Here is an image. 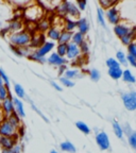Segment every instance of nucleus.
<instances>
[{"label": "nucleus", "instance_id": "a18cd8bd", "mask_svg": "<svg viewBox=\"0 0 136 153\" xmlns=\"http://www.w3.org/2000/svg\"><path fill=\"white\" fill-rule=\"evenodd\" d=\"M30 103H31V106H32V108H33V110L35 111V113H36V114H38V115H39V116H41V117H42V118H43V119H44V121H45V122H47V123H48V122H49V120H48V118L46 117L45 115H44L43 113L41 112V111L38 110L37 108H36L35 105L33 104V102H32V101H30Z\"/></svg>", "mask_w": 136, "mask_h": 153}, {"label": "nucleus", "instance_id": "c03bdc74", "mask_svg": "<svg viewBox=\"0 0 136 153\" xmlns=\"http://www.w3.org/2000/svg\"><path fill=\"white\" fill-rule=\"evenodd\" d=\"M80 48V51H81V55H87L88 54V51H89V48H88V44L86 43V42H83L81 45L79 46Z\"/></svg>", "mask_w": 136, "mask_h": 153}, {"label": "nucleus", "instance_id": "603ef678", "mask_svg": "<svg viewBox=\"0 0 136 153\" xmlns=\"http://www.w3.org/2000/svg\"><path fill=\"white\" fill-rule=\"evenodd\" d=\"M1 85H4V84H3L2 79H1V76H0V86H1Z\"/></svg>", "mask_w": 136, "mask_h": 153}, {"label": "nucleus", "instance_id": "f8f14e48", "mask_svg": "<svg viewBox=\"0 0 136 153\" xmlns=\"http://www.w3.org/2000/svg\"><path fill=\"white\" fill-rule=\"evenodd\" d=\"M80 55H81V51H80L79 46L74 45V43H71V42H70V43L67 45L66 57L69 61H74V60H77Z\"/></svg>", "mask_w": 136, "mask_h": 153}, {"label": "nucleus", "instance_id": "b1692460", "mask_svg": "<svg viewBox=\"0 0 136 153\" xmlns=\"http://www.w3.org/2000/svg\"><path fill=\"white\" fill-rule=\"evenodd\" d=\"M60 148L62 151L64 152H68V153H76L77 149L74 147V145H72V143L70 141H63L60 143Z\"/></svg>", "mask_w": 136, "mask_h": 153}, {"label": "nucleus", "instance_id": "6e6552de", "mask_svg": "<svg viewBox=\"0 0 136 153\" xmlns=\"http://www.w3.org/2000/svg\"><path fill=\"white\" fill-rule=\"evenodd\" d=\"M106 18H108L109 22L114 26L118 25L120 22H121V17H120V14H119V11L118 9L116 7V5L111 9L106 10Z\"/></svg>", "mask_w": 136, "mask_h": 153}, {"label": "nucleus", "instance_id": "bb28decb", "mask_svg": "<svg viewBox=\"0 0 136 153\" xmlns=\"http://www.w3.org/2000/svg\"><path fill=\"white\" fill-rule=\"evenodd\" d=\"M80 74H81L80 70H78V69H68V70H66V71L64 72L63 76H65L66 79L71 80V81H72L74 79L80 78Z\"/></svg>", "mask_w": 136, "mask_h": 153}, {"label": "nucleus", "instance_id": "aec40b11", "mask_svg": "<svg viewBox=\"0 0 136 153\" xmlns=\"http://www.w3.org/2000/svg\"><path fill=\"white\" fill-rule=\"evenodd\" d=\"M72 34L71 32H68V31H62L61 33L60 37L57 39V44H65V45H68V44L71 42V38H72Z\"/></svg>", "mask_w": 136, "mask_h": 153}, {"label": "nucleus", "instance_id": "c9c22d12", "mask_svg": "<svg viewBox=\"0 0 136 153\" xmlns=\"http://www.w3.org/2000/svg\"><path fill=\"white\" fill-rule=\"evenodd\" d=\"M55 52L60 55V56L65 57L67 53V45H65V44H57L56 51H55Z\"/></svg>", "mask_w": 136, "mask_h": 153}, {"label": "nucleus", "instance_id": "9d476101", "mask_svg": "<svg viewBox=\"0 0 136 153\" xmlns=\"http://www.w3.org/2000/svg\"><path fill=\"white\" fill-rule=\"evenodd\" d=\"M132 29H133V27L129 26V25L123 22H120L118 25L114 26V33L117 37L121 38V37H123L124 35H127Z\"/></svg>", "mask_w": 136, "mask_h": 153}, {"label": "nucleus", "instance_id": "5701e85b", "mask_svg": "<svg viewBox=\"0 0 136 153\" xmlns=\"http://www.w3.org/2000/svg\"><path fill=\"white\" fill-rule=\"evenodd\" d=\"M135 34H136V31H135V28H133L131 30V31L129 32V33L127 34V35H124L123 37L120 38V41H121V43L123 44V45L126 46H129L131 43H133V39L134 37H135Z\"/></svg>", "mask_w": 136, "mask_h": 153}, {"label": "nucleus", "instance_id": "f257e3e1", "mask_svg": "<svg viewBox=\"0 0 136 153\" xmlns=\"http://www.w3.org/2000/svg\"><path fill=\"white\" fill-rule=\"evenodd\" d=\"M116 7L119 11L121 22L131 27H136V1H121L117 2Z\"/></svg>", "mask_w": 136, "mask_h": 153}, {"label": "nucleus", "instance_id": "423d86ee", "mask_svg": "<svg viewBox=\"0 0 136 153\" xmlns=\"http://www.w3.org/2000/svg\"><path fill=\"white\" fill-rule=\"evenodd\" d=\"M64 24L65 20L61 24L56 22L55 25H51V27L47 31V37L50 39V42H57L62 31H64Z\"/></svg>", "mask_w": 136, "mask_h": 153}, {"label": "nucleus", "instance_id": "393cba45", "mask_svg": "<svg viewBox=\"0 0 136 153\" xmlns=\"http://www.w3.org/2000/svg\"><path fill=\"white\" fill-rule=\"evenodd\" d=\"M122 72H123V70L120 67H118V68H110L109 69V76L113 80H119L122 78Z\"/></svg>", "mask_w": 136, "mask_h": 153}, {"label": "nucleus", "instance_id": "7ed1b4c3", "mask_svg": "<svg viewBox=\"0 0 136 153\" xmlns=\"http://www.w3.org/2000/svg\"><path fill=\"white\" fill-rule=\"evenodd\" d=\"M24 16L30 22H39L42 18H44V9L38 3L34 2L25 9Z\"/></svg>", "mask_w": 136, "mask_h": 153}, {"label": "nucleus", "instance_id": "864d4df0", "mask_svg": "<svg viewBox=\"0 0 136 153\" xmlns=\"http://www.w3.org/2000/svg\"><path fill=\"white\" fill-rule=\"evenodd\" d=\"M50 153H60V152H59V151H56V150H51Z\"/></svg>", "mask_w": 136, "mask_h": 153}, {"label": "nucleus", "instance_id": "4be33fe9", "mask_svg": "<svg viewBox=\"0 0 136 153\" xmlns=\"http://www.w3.org/2000/svg\"><path fill=\"white\" fill-rule=\"evenodd\" d=\"M77 27H78V22H77V20H74V19H70V18L65 19V24H64V30L65 31L71 32L72 33V32L77 29Z\"/></svg>", "mask_w": 136, "mask_h": 153}, {"label": "nucleus", "instance_id": "9b49d317", "mask_svg": "<svg viewBox=\"0 0 136 153\" xmlns=\"http://www.w3.org/2000/svg\"><path fill=\"white\" fill-rule=\"evenodd\" d=\"M1 110H2V113L5 118L9 117L10 115L15 112L14 104H13V100H12V95L9 96L5 100H3L2 102H1Z\"/></svg>", "mask_w": 136, "mask_h": 153}, {"label": "nucleus", "instance_id": "a878e982", "mask_svg": "<svg viewBox=\"0 0 136 153\" xmlns=\"http://www.w3.org/2000/svg\"><path fill=\"white\" fill-rule=\"evenodd\" d=\"M121 79L123 80L126 83H129V84H134L136 82V79H135V76H134V74H132L129 69L124 70V71L122 72Z\"/></svg>", "mask_w": 136, "mask_h": 153}, {"label": "nucleus", "instance_id": "4468645a", "mask_svg": "<svg viewBox=\"0 0 136 153\" xmlns=\"http://www.w3.org/2000/svg\"><path fill=\"white\" fill-rule=\"evenodd\" d=\"M47 63L48 64L52 65V66L60 67V66H63V65H66L67 60L65 59V57L60 56L56 52H52L49 56L47 57Z\"/></svg>", "mask_w": 136, "mask_h": 153}, {"label": "nucleus", "instance_id": "a211bd4d", "mask_svg": "<svg viewBox=\"0 0 136 153\" xmlns=\"http://www.w3.org/2000/svg\"><path fill=\"white\" fill-rule=\"evenodd\" d=\"M77 22H78V27H77L78 32H80V33L83 34V35H85V34L88 33L89 24H88V22H87V19L86 18H79L78 20H77Z\"/></svg>", "mask_w": 136, "mask_h": 153}, {"label": "nucleus", "instance_id": "49530a36", "mask_svg": "<svg viewBox=\"0 0 136 153\" xmlns=\"http://www.w3.org/2000/svg\"><path fill=\"white\" fill-rule=\"evenodd\" d=\"M76 4H77V7H78V9H79V11L81 12V11H84V10L86 9L87 2H86V1H77Z\"/></svg>", "mask_w": 136, "mask_h": 153}, {"label": "nucleus", "instance_id": "c85d7f7f", "mask_svg": "<svg viewBox=\"0 0 136 153\" xmlns=\"http://www.w3.org/2000/svg\"><path fill=\"white\" fill-rule=\"evenodd\" d=\"M84 36L85 35L81 34L80 32H74V33L72 34L71 43H74V45H77V46H80L83 42H85V37H84Z\"/></svg>", "mask_w": 136, "mask_h": 153}, {"label": "nucleus", "instance_id": "cd10ccee", "mask_svg": "<svg viewBox=\"0 0 136 153\" xmlns=\"http://www.w3.org/2000/svg\"><path fill=\"white\" fill-rule=\"evenodd\" d=\"M118 1H115V0H99L98 3L100 4V7L102 10H109L111 7H115V5L117 4Z\"/></svg>", "mask_w": 136, "mask_h": 153}, {"label": "nucleus", "instance_id": "f03ea898", "mask_svg": "<svg viewBox=\"0 0 136 153\" xmlns=\"http://www.w3.org/2000/svg\"><path fill=\"white\" fill-rule=\"evenodd\" d=\"M32 41V34L31 32L27 31V30H22L17 33L9 34V43L10 45L15 46V47L19 48H25L31 46Z\"/></svg>", "mask_w": 136, "mask_h": 153}, {"label": "nucleus", "instance_id": "09e8293b", "mask_svg": "<svg viewBox=\"0 0 136 153\" xmlns=\"http://www.w3.org/2000/svg\"><path fill=\"white\" fill-rule=\"evenodd\" d=\"M50 84H51V85H52V87L55 89V91H63V88H62V87H61L60 85H59V84L56 83V82L51 81V82H50Z\"/></svg>", "mask_w": 136, "mask_h": 153}, {"label": "nucleus", "instance_id": "3c124183", "mask_svg": "<svg viewBox=\"0 0 136 153\" xmlns=\"http://www.w3.org/2000/svg\"><path fill=\"white\" fill-rule=\"evenodd\" d=\"M1 153H15V152L12 148V149H1Z\"/></svg>", "mask_w": 136, "mask_h": 153}, {"label": "nucleus", "instance_id": "ea45409f", "mask_svg": "<svg viewBox=\"0 0 136 153\" xmlns=\"http://www.w3.org/2000/svg\"><path fill=\"white\" fill-rule=\"evenodd\" d=\"M106 66L109 67V69H110V68H118V67H120V64L117 62L116 59L110 57V59L106 60Z\"/></svg>", "mask_w": 136, "mask_h": 153}, {"label": "nucleus", "instance_id": "a19ab883", "mask_svg": "<svg viewBox=\"0 0 136 153\" xmlns=\"http://www.w3.org/2000/svg\"><path fill=\"white\" fill-rule=\"evenodd\" d=\"M0 76H1V79H2L4 86H7V88H10V79H9V76H7V74H5V72L3 71L1 68H0Z\"/></svg>", "mask_w": 136, "mask_h": 153}, {"label": "nucleus", "instance_id": "c756f323", "mask_svg": "<svg viewBox=\"0 0 136 153\" xmlns=\"http://www.w3.org/2000/svg\"><path fill=\"white\" fill-rule=\"evenodd\" d=\"M113 131H114L115 135H116L118 138L122 139V137H123V130H122L121 126H120V124L118 123V121H116V120L113 121Z\"/></svg>", "mask_w": 136, "mask_h": 153}, {"label": "nucleus", "instance_id": "de8ad7c7", "mask_svg": "<svg viewBox=\"0 0 136 153\" xmlns=\"http://www.w3.org/2000/svg\"><path fill=\"white\" fill-rule=\"evenodd\" d=\"M127 61H128V64H130L131 66L135 67L136 68V59L134 56H132V55L128 54L127 55Z\"/></svg>", "mask_w": 136, "mask_h": 153}, {"label": "nucleus", "instance_id": "4c0bfd02", "mask_svg": "<svg viewBox=\"0 0 136 153\" xmlns=\"http://www.w3.org/2000/svg\"><path fill=\"white\" fill-rule=\"evenodd\" d=\"M29 59H30V60H32V61H34V62H38V63H46V62H47V59H46V57L39 56V55H38L34 50H33V52H32L31 54L29 55Z\"/></svg>", "mask_w": 136, "mask_h": 153}, {"label": "nucleus", "instance_id": "e433bc0d", "mask_svg": "<svg viewBox=\"0 0 136 153\" xmlns=\"http://www.w3.org/2000/svg\"><path fill=\"white\" fill-rule=\"evenodd\" d=\"M128 141H129L130 147L132 149H135L136 150V131H132L128 135Z\"/></svg>", "mask_w": 136, "mask_h": 153}, {"label": "nucleus", "instance_id": "2eb2a0df", "mask_svg": "<svg viewBox=\"0 0 136 153\" xmlns=\"http://www.w3.org/2000/svg\"><path fill=\"white\" fill-rule=\"evenodd\" d=\"M17 145V137L2 136L0 141V149H12Z\"/></svg>", "mask_w": 136, "mask_h": 153}, {"label": "nucleus", "instance_id": "0eeeda50", "mask_svg": "<svg viewBox=\"0 0 136 153\" xmlns=\"http://www.w3.org/2000/svg\"><path fill=\"white\" fill-rule=\"evenodd\" d=\"M96 143L98 145V147L101 149V150L105 151V150H109L111 147V143H110V138H109L108 134L105 133V132L101 131L98 132V133L96 134Z\"/></svg>", "mask_w": 136, "mask_h": 153}, {"label": "nucleus", "instance_id": "ddd939ff", "mask_svg": "<svg viewBox=\"0 0 136 153\" xmlns=\"http://www.w3.org/2000/svg\"><path fill=\"white\" fill-rule=\"evenodd\" d=\"M24 30V24L22 22H20L19 19H13L7 24V29H5V33L9 32V34L12 33H17Z\"/></svg>", "mask_w": 136, "mask_h": 153}, {"label": "nucleus", "instance_id": "8fccbe9b", "mask_svg": "<svg viewBox=\"0 0 136 153\" xmlns=\"http://www.w3.org/2000/svg\"><path fill=\"white\" fill-rule=\"evenodd\" d=\"M65 71H66V65H63V66L59 67V74L60 76H63Z\"/></svg>", "mask_w": 136, "mask_h": 153}, {"label": "nucleus", "instance_id": "dca6fc26", "mask_svg": "<svg viewBox=\"0 0 136 153\" xmlns=\"http://www.w3.org/2000/svg\"><path fill=\"white\" fill-rule=\"evenodd\" d=\"M12 100H13V104H14L15 113H16L20 118L26 117V112H25V108H24V104H22V101L20 100V99L17 98V97H12Z\"/></svg>", "mask_w": 136, "mask_h": 153}, {"label": "nucleus", "instance_id": "1a4fd4ad", "mask_svg": "<svg viewBox=\"0 0 136 153\" xmlns=\"http://www.w3.org/2000/svg\"><path fill=\"white\" fill-rule=\"evenodd\" d=\"M54 47H55V44L53 43V42L45 41V43H44L43 45L39 46V47L36 48V49H34V51H35L39 56L45 57L48 53H50L51 51L54 49Z\"/></svg>", "mask_w": 136, "mask_h": 153}, {"label": "nucleus", "instance_id": "37998d69", "mask_svg": "<svg viewBox=\"0 0 136 153\" xmlns=\"http://www.w3.org/2000/svg\"><path fill=\"white\" fill-rule=\"evenodd\" d=\"M128 51H129L128 54L132 55V56H134L136 59V42H133V43H131L128 46Z\"/></svg>", "mask_w": 136, "mask_h": 153}, {"label": "nucleus", "instance_id": "6e6d98bb", "mask_svg": "<svg viewBox=\"0 0 136 153\" xmlns=\"http://www.w3.org/2000/svg\"><path fill=\"white\" fill-rule=\"evenodd\" d=\"M1 137H2V136H1V135H0V141H1Z\"/></svg>", "mask_w": 136, "mask_h": 153}, {"label": "nucleus", "instance_id": "6ab92c4d", "mask_svg": "<svg viewBox=\"0 0 136 153\" xmlns=\"http://www.w3.org/2000/svg\"><path fill=\"white\" fill-rule=\"evenodd\" d=\"M5 119H7L10 123L12 124V126L18 128V129H20V127H22V118L19 117L18 115H17L15 112L13 113V114L10 115L9 117H7Z\"/></svg>", "mask_w": 136, "mask_h": 153}, {"label": "nucleus", "instance_id": "4d7b16f0", "mask_svg": "<svg viewBox=\"0 0 136 153\" xmlns=\"http://www.w3.org/2000/svg\"><path fill=\"white\" fill-rule=\"evenodd\" d=\"M0 153H1V149H0Z\"/></svg>", "mask_w": 136, "mask_h": 153}, {"label": "nucleus", "instance_id": "412c9836", "mask_svg": "<svg viewBox=\"0 0 136 153\" xmlns=\"http://www.w3.org/2000/svg\"><path fill=\"white\" fill-rule=\"evenodd\" d=\"M50 27H51V22L48 18L44 17V18H42L41 20L37 22V26H36V28H37L39 31L45 32V31H48Z\"/></svg>", "mask_w": 136, "mask_h": 153}, {"label": "nucleus", "instance_id": "72a5a7b5", "mask_svg": "<svg viewBox=\"0 0 136 153\" xmlns=\"http://www.w3.org/2000/svg\"><path fill=\"white\" fill-rule=\"evenodd\" d=\"M116 60L119 63L120 65H123V66H127L128 65V61H127V55L123 51H118L116 53Z\"/></svg>", "mask_w": 136, "mask_h": 153}, {"label": "nucleus", "instance_id": "5fc2aeb1", "mask_svg": "<svg viewBox=\"0 0 136 153\" xmlns=\"http://www.w3.org/2000/svg\"><path fill=\"white\" fill-rule=\"evenodd\" d=\"M1 28H2V26H1V24H0V29H1Z\"/></svg>", "mask_w": 136, "mask_h": 153}, {"label": "nucleus", "instance_id": "f3484780", "mask_svg": "<svg viewBox=\"0 0 136 153\" xmlns=\"http://www.w3.org/2000/svg\"><path fill=\"white\" fill-rule=\"evenodd\" d=\"M67 16H70L76 19L80 18V11L77 7L76 2L67 1Z\"/></svg>", "mask_w": 136, "mask_h": 153}, {"label": "nucleus", "instance_id": "7c9ffc66", "mask_svg": "<svg viewBox=\"0 0 136 153\" xmlns=\"http://www.w3.org/2000/svg\"><path fill=\"white\" fill-rule=\"evenodd\" d=\"M97 22L100 26H102V28H106V24H105V17H104V12L101 7L97 9Z\"/></svg>", "mask_w": 136, "mask_h": 153}, {"label": "nucleus", "instance_id": "f704fd0d", "mask_svg": "<svg viewBox=\"0 0 136 153\" xmlns=\"http://www.w3.org/2000/svg\"><path fill=\"white\" fill-rule=\"evenodd\" d=\"M9 96H11V94H10V89L4 85L0 86V102H2L3 100H5Z\"/></svg>", "mask_w": 136, "mask_h": 153}, {"label": "nucleus", "instance_id": "58836bf2", "mask_svg": "<svg viewBox=\"0 0 136 153\" xmlns=\"http://www.w3.org/2000/svg\"><path fill=\"white\" fill-rule=\"evenodd\" d=\"M89 78H91V81H94V82H98L99 80H100V78H101V74H100V71H99L98 69H91V71H89Z\"/></svg>", "mask_w": 136, "mask_h": 153}, {"label": "nucleus", "instance_id": "473e14b6", "mask_svg": "<svg viewBox=\"0 0 136 153\" xmlns=\"http://www.w3.org/2000/svg\"><path fill=\"white\" fill-rule=\"evenodd\" d=\"M76 127L78 128V130H79V131H81L82 133H84V134H89L91 132V128H89L88 126H87V124H86L85 122H83V121L76 122Z\"/></svg>", "mask_w": 136, "mask_h": 153}, {"label": "nucleus", "instance_id": "79ce46f5", "mask_svg": "<svg viewBox=\"0 0 136 153\" xmlns=\"http://www.w3.org/2000/svg\"><path fill=\"white\" fill-rule=\"evenodd\" d=\"M60 82L64 86H66V87H72V86H74V82L71 81V80L66 79L65 76H60Z\"/></svg>", "mask_w": 136, "mask_h": 153}, {"label": "nucleus", "instance_id": "20e7f679", "mask_svg": "<svg viewBox=\"0 0 136 153\" xmlns=\"http://www.w3.org/2000/svg\"><path fill=\"white\" fill-rule=\"evenodd\" d=\"M19 129L10 123L7 119L3 120L0 123V135L1 136H11V137H17L18 138Z\"/></svg>", "mask_w": 136, "mask_h": 153}, {"label": "nucleus", "instance_id": "39448f33", "mask_svg": "<svg viewBox=\"0 0 136 153\" xmlns=\"http://www.w3.org/2000/svg\"><path fill=\"white\" fill-rule=\"evenodd\" d=\"M121 99L124 108L128 111H136V91H128L121 94Z\"/></svg>", "mask_w": 136, "mask_h": 153}, {"label": "nucleus", "instance_id": "2f4dec72", "mask_svg": "<svg viewBox=\"0 0 136 153\" xmlns=\"http://www.w3.org/2000/svg\"><path fill=\"white\" fill-rule=\"evenodd\" d=\"M14 91L16 94V97L18 99H24L26 98V91H25L24 87L20 84H14Z\"/></svg>", "mask_w": 136, "mask_h": 153}]
</instances>
